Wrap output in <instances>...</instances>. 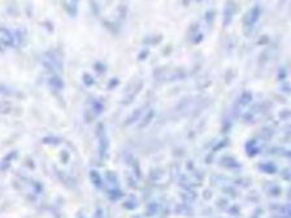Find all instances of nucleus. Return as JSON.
Instances as JSON below:
<instances>
[{
  "instance_id": "nucleus-1",
  "label": "nucleus",
  "mask_w": 291,
  "mask_h": 218,
  "mask_svg": "<svg viewBox=\"0 0 291 218\" xmlns=\"http://www.w3.org/2000/svg\"><path fill=\"white\" fill-rule=\"evenodd\" d=\"M124 208L129 209V211H133V209L137 208V204L134 202H125L124 203Z\"/></svg>"
},
{
  "instance_id": "nucleus-2",
  "label": "nucleus",
  "mask_w": 291,
  "mask_h": 218,
  "mask_svg": "<svg viewBox=\"0 0 291 218\" xmlns=\"http://www.w3.org/2000/svg\"><path fill=\"white\" fill-rule=\"evenodd\" d=\"M136 218H141V217H136Z\"/></svg>"
}]
</instances>
